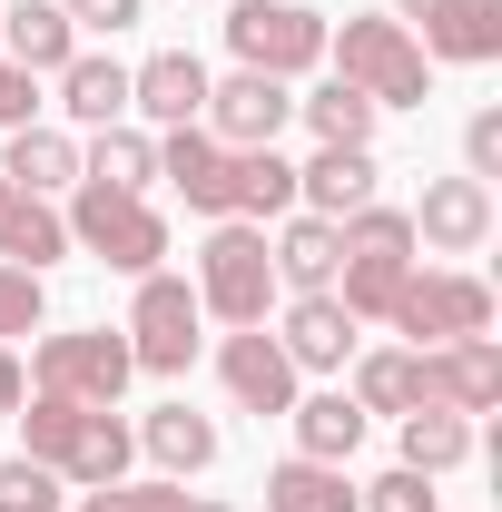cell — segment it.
I'll use <instances>...</instances> for the list:
<instances>
[{
	"instance_id": "1",
	"label": "cell",
	"mask_w": 502,
	"mask_h": 512,
	"mask_svg": "<svg viewBox=\"0 0 502 512\" xmlns=\"http://www.w3.org/2000/svg\"><path fill=\"white\" fill-rule=\"evenodd\" d=\"M10 424H20V453H30V463H50L60 483H79V493H99V483H128V453H138V434L119 424V404L30 394V414H10Z\"/></svg>"
},
{
	"instance_id": "2",
	"label": "cell",
	"mask_w": 502,
	"mask_h": 512,
	"mask_svg": "<svg viewBox=\"0 0 502 512\" xmlns=\"http://www.w3.org/2000/svg\"><path fill=\"white\" fill-rule=\"evenodd\" d=\"M325 60H335L345 89H365L375 109H424L434 99V60L414 50L404 20H345V30H325Z\"/></svg>"
},
{
	"instance_id": "34",
	"label": "cell",
	"mask_w": 502,
	"mask_h": 512,
	"mask_svg": "<svg viewBox=\"0 0 502 512\" xmlns=\"http://www.w3.org/2000/svg\"><path fill=\"white\" fill-rule=\"evenodd\" d=\"M0 512H60V473L30 463V453H10L0 463Z\"/></svg>"
},
{
	"instance_id": "19",
	"label": "cell",
	"mask_w": 502,
	"mask_h": 512,
	"mask_svg": "<svg viewBox=\"0 0 502 512\" xmlns=\"http://www.w3.org/2000/svg\"><path fill=\"white\" fill-rule=\"evenodd\" d=\"M0 178L10 188H30V197H60V188H79V138L69 128H10V148H0Z\"/></svg>"
},
{
	"instance_id": "14",
	"label": "cell",
	"mask_w": 502,
	"mask_h": 512,
	"mask_svg": "<svg viewBox=\"0 0 502 512\" xmlns=\"http://www.w3.org/2000/svg\"><path fill=\"white\" fill-rule=\"evenodd\" d=\"M128 109L158 128H197V109H207V60L197 50H158V60L128 69Z\"/></svg>"
},
{
	"instance_id": "40",
	"label": "cell",
	"mask_w": 502,
	"mask_h": 512,
	"mask_svg": "<svg viewBox=\"0 0 502 512\" xmlns=\"http://www.w3.org/2000/svg\"><path fill=\"white\" fill-rule=\"evenodd\" d=\"M20 404H30V365H20V355H0V414H20Z\"/></svg>"
},
{
	"instance_id": "31",
	"label": "cell",
	"mask_w": 502,
	"mask_h": 512,
	"mask_svg": "<svg viewBox=\"0 0 502 512\" xmlns=\"http://www.w3.org/2000/svg\"><path fill=\"white\" fill-rule=\"evenodd\" d=\"M79 178H99V188H138V197H148V178H158V138H148V128H99V148L79 158Z\"/></svg>"
},
{
	"instance_id": "6",
	"label": "cell",
	"mask_w": 502,
	"mask_h": 512,
	"mask_svg": "<svg viewBox=\"0 0 502 512\" xmlns=\"http://www.w3.org/2000/svg\"><path fill=\"white\" fill-rule=\"evenodd\" d=\"M384 325L414 335V355H424V345H453V335H493V286L463 276V266H414Z\"/></svg>"
},
{
	"instance_id": "13",
	"label": "cell",
	"mask_w": 502,
	"mask_h": 512,
	"mask_svg": "<svg viewBox=\"0 0 502 512\" xmlns=\"http://www.w3.org/2000/svg\"><path fill=\"white\" fill-rule=\"evenodd\" d=\"M483 237H493V188H483V178H434V188H424V207H414V247L473 256Z\"/></svg>"
},
{
	"instance_id": "21",
	"label": "cell",
	"mask_w": 502,
	"mask_h": 512,
	"mask_svg": "<svg viewBox=\"0 0 502 512\" xmlns=\"http://www.w3.org/2000/svg\"><path fill=\"white\" fill-rule=\"evenodd\" d=\"M276 286H296V296H325L335 286V266H345V227L335 217H286V237H276Z\"/></svg>"
},
{
	"instance_id": "29",
	"label": "cell",
	"mask_w": 502,
	"mask_h": 512,
	"mask_svg": "<svg viewBox=\"0 0 502 512\" xmlns=\"http://www.w3.org/2000/svg\"><path fill=\"white\" fill-rule=\"evenodd\" d=\"M355 404H365V414H414V404H424V375H414V345H384V355H355Z\"/></svg>"
},
{
	"instance_id": "37",
	"label": "cell",
	"mask_w": 502,
	"mask_h": 512,
	"mask_svg": "<svg viewBox=\"0 0 502 512\" xmlns=\"http://www.w3.org/2000/svg\"><path fill=\"white\" fill-rule=\"evenodd\" d=\"M463 178H483V188L502 178V109H473L463 119Z\"/></svg>"
},
{
	"instance_id": "17",
	"label": "cell",
	"mask_w": 502,
	"mask_h": 512,
	"mask_svg": "<svg viewBox=\"0 0 502 512\" xmlns=\"http://www.w3.org/2000/svg\"><path fill=\"white\" fill-rule=\"evenodd\" d=\"M69 256V217L50 207V197H30V188H10L0 178V266H60Z\"/></svg>"
},
{
	"instance_id": "30",
	"label": "cell",
	"mask_w": 502,
	"mask_h": 512,
	"mask_svg": "<svg viewBox=\"0 0 502 512\" xmlns=\"http://www.w3.org/2000/svg\"><path fill=\"white\" fill-rule=\"evenodd\" d=\"M237 217L266 227V217H296V168L276 148H237Z\"/></svg>"
},
{
	"instance_id": "18",
	"label": "cell",
	"mask_w": 502,
	"mask_h": 512,
	"mask_svg": "<svg viewBox=\"0 0 502 512\" xmlns=\"http://www.w3.org/2000/svg\"><path fill=\"white\" fill-rule=\"evenodd\" d=\"M375 148H315L306 168H296V197H306V217H355L365 197H375Z\"/></svg>"
},
{
	"instance_id": "3",
	"label": "cell",
	"mask_w": 502,
	"mask_h": 512,
	"mask_svg": "<svg viewBox=\"0 0 502 512\" xmlns=\"http://www.w3.org/2000/svg\"><path fill=\"white\" fill-rule=\"evenodd\" d=\"M197 306L217 325H266V306H276L266 227H247V217H217L207 227V247H197Z\"/></svg>"
},
{
	"instance_id": "10",
	"label": "cell",
	"mask_w": 502,
	"mask_h": 512,
	"mask_svg": "<svg viewBox=\"0 0 502 512\" xmlns=\"http://www.w3.org/2000/svg\"><path fill=\"white\" fill-rule=\"evenodd\" d=\"M414 375H424V404H443V414H493L502 404V345L493 335H453V345L414 355Z\"/></svg>"
},
{
	"instance_id": "33",
	"label": "cell",
	"mask_w": 502,
	"mask_h": 512,
	"mask_svg": "<svg viewBox=\"0 0 502 512\" xmlns=\"http://www.w3.org/2000/svg\"><path fill=\"white\" fill-rule=\"evenodd\" d=\"M345 227V247H384V256H414V217L404 207H384V197H365L355 217H335Z\"/></svg>"
},
{
	"instance_id": "5",
	"label": "cell",
	"mask_w": 502,
	"mask_h": 512,
	"mask_svg": "<svg viewBox=\"0 0 502 512\" xmlns=\"http://www.w3.org/2000/svg\"><path fill=\"white\" fill-rule=\"evenodd\" d=\"M197 325H207L197 286H188V276H168V266H148V276H138V306H128V325H119V335H128V365H138V375H188L197 345H207Z\"/></svg>"
},
{
	"instance_id": "35",
	"label": "cell",
	"mask_w": 502,
	"mask_h": 512,
	"mask_svg": "<svg viewBox=\"0 0 502 512\" xmlns=\"http://www.w3.org/2000/svg\"><path fill=\"white\" fill-rule=\"evenodd\" d=\"M355 512H443V503H434V473H404V463H394L384 483L355 493Z\"/></svg>"
},
{
	"instance_id": "20",
	"label": "cell",
	"mask_w": 502,
	"mask_h": 512,
	"mask_svg": "<svg viewBox=\"0 0 502 512\" xmlns=\"http://www.w3.org/2000/svg\"><path fill=\"white\" fill-rule=\"evenodd\" d=\"M404 276H414V256H384V247H345V266H335V306L355 325H384L394 316V296H404Z\"/></svg>"
},
{
	"instance_id": "38",
	"label": "cell",
	"mask_w": 502,
	"mask_h": 512,
	"mask_svg": "<svg viewBox=\"0 0 502 512\" xmlns=\"http://www.w3.org/2000/svg\"><path fill=\"white\" fill-rule=\"evenodd\" d=\"M60 10H69V30H109V40L148 20V0H60Z\"/></svg>"
},
{
	"instance_id": "32",
	"label": "cell",
	"mask_w": 502,
	"mask_h": 512,
	"mask_svg": "<svg viewBox=\"0 0 502 512\" xmlns=\"http://www.w3.org/2000/svg\"><path fill=\"white\" fill-rule=\"evenodd\" d=\"M79 512H237V503H207L188 483H99V493H79Z\"/></svg>"
},
{
	"instance_id": "4",
	"label": "cell",
	"mask_w": 502,
	"mask_h": 512,
	"mask_svg": "<svg viewBox=\"0 0 502 512\" xmlns=\"http://www.w3.org/2000/svg\"><path fill=\"white\" fill-rule=\"evenodd\" d=\"M69 247H89L99 266H119V276H148V266L168 256V217H158L138 188L79 178V188H69Z\"/></svg>"
},
{
	"instance_id": "36",
	"label": "cell",
	"mask_w": 502,
	"mask_h": 512,
	"mask_svg": "<svg viewBox=\"0 0 502 512\" xmlns=\"http://www.w3.org/2000/svg\"><path fill=\"white\" fill-rule=\"evenodd\" d=\"M10 335H40V276L30 266H0V345Z\"/></svg>"
},
{
	"instance_id": "24",
	"label": "cell",
	"mask_w": 502,
	"mask_h": 512,
	"mask_svg": "<svg viewBox=\"0 0 502 512\" xmlns=\"http://www.w3.org/2000/svg\"><path fill=\"white\" fill-rule=\"evenodd\" d=\"M138 453H148L168 483H188V473H207V463H217V424H207V414H188V404H158V414L138 424Z\"/></svg>"
},
{
	"instance_id": "16",
	"label": "cell",
	"mask_w": 502,
	"mask_h": 512,
	"mask_svg": "<svg viewBox=\"0 0 502 512\" xmlns=\"http://www.w3.org/2000/svg\"><path fill=\"white\" fill-rule=\"evenodd\" d=\"M0 50H10V69H30V79H60L79 60V30H69L60 0H10L0 10Z\"/></svg>"
},
{
	"instance_id": "11",
	"label": "cell",
	"mask_w": 502,
	"mask_h": 512,
	"mask_svg": "<svg viewBox=\"0 0 502 512\" xmlns=\"http://www.w3.org/2000/svg\"><path fill=\"white\" fill-rule=\"evenodd\" d=\"M158 178L188 197L197 217H237V148H217L207 128H168L158 138Z\"/></svg>"
},
{
	"instance_id": "15",
	"label": "cell",
	"mask_w": 502,
	"mask_h": 512,
	"mask_svg": "<svg viewBox=\"0 0 502 512\" xmlns=\"http://www.w3.org/2000/svg\"><path fill=\"white\" fill-rule=\"evenodd\" d=\"M276 345H286L296 375H345V365H355V316H345L335 296H296L286 325H276Z\"/></svg>"
},
{
	"instance_id": "28",
	"label": "cell",
	"mask_w": 502,
	"mask_h": 512,
	"mask_svg": "<svg viewBox=\"0 0 502 512\" xmlns=\"http://www.w3.org/2000/svg\"><path fill=\"white\" fill-rule=\"evenodd\" d=\"M394 424H404V473H453V463L473 453V414L414 404V414H394Z\"/></svg>"
},
{
	"instance_id": "41",
	"label": "cell",
	"mask_w": 502,
	"mask_h": 512,
	"mask_svg": "<svg viewBox=\"0 0 502 512\" xmlns=\"http://www.w3.org/2000/svg\"><path fill=\"white\" fill-rule=\"evenodd\" d=\"M443 0H394V20H434Z\"/></svg>"
},
{
	"instance_id": "7",
	"label": "cell",
	"mask_w": 502,
	"mask_h": 512,
	"mask_svg": "<svg viewBox=\"0 0 502 512\" xmlns=\"http://www.w3.org/2000/svg\"><path fill=\"white\" fill-rule=\"evenodd\" d=\"M227 50H237V69L306 79L325 60V10H306V0H237L227 10Z\"/></svg>"
},
{
	"instance_id": "27",
	"label": "cell",
	"mask_w": 502,
	"mask_h": 512,
	"mask_svg": "<svg viewBox=\"0 0 502 512\" xmlns=\"http://www.w3.org/2000/svg\"><path fill=\"white\" fill-rule=\"evenodd\" d=\"M296 119L315 128V148H375V99H365V89H345V79H325V89H315V99H296Z\"/></svg>"
},
{
	"instance_id": "25",
	"label": "cell",
	"mask_w": 502,
	"mask_h": 512,
	"mask_svg": "<svg viewBox=\"0 0 502 512\" xmlns=\"http://www.w3.org/2000/svg\"><path fill=\"white\" fill-rule=\"evenodd\" d=\"M60 109H69L79 128H119V119H128V69L99 60V50H79V60L60 69Z\"/></svg>"
},
{
	"instance_id": "8",
	"label": "cell",
	"mask_w": 502,
	"mask_h": 512,
	"mask_svg": "<svg viewBox=\"0 0 502 512\" xmlns=\"http://www.w3.org/2000/svg\"><path fill=\"white\" fill-rule=\"evenodd\" d=\"M128 335L79 325V335H40L30 345V394H69V404H119L128 394Z\"/></svg>"
},
{
	"instance_id": "22",
	"label": "cell",
	"mask_w": 502,
	"mask_h": 512,
	"mask_svg": "<svg viewBox=\"0 0 502 512\" xmlns=\"http://www.w3.org/2000/svg\"><path fill=\"white\" fill-rule=\"evenodd\" d=\"M424 60H502V0H443L434 20H424V40H414Z\"/></svg>"
},
{
	"instance_id": "26",
	"label": "cell",
	"mask_w": 502,
	"mask_h": 512,
	"mask_svg": "<svg viewBox=\"0 0 502 512\" xmlns=\"http://www.w3.org/2000/svg\"><path fill=\"white\" fill-rule=\"evenodd\" d=\"M266 512H355V483H345V463L286 453V463L266 473Z\"/></svg>"
},
{
	"instance_id": "9",
	"label": "cell",
	"mask_w": 502,
	"mask_h": 512,
	"mask_svg": "<svg viewBox=\"0 0 502 512\" xmlns=\"http://www.w3.org/2000/svg\"><path fill=\"white\" fill-rule=\"evenodd\" d=\"M286 119H296V89H286V79H266V69L207 79V109H197V128H207L217 148H276Z\"/></svg>"
},
{
	"instance_id": "12",
	"label": "cell",
	"mask_w": 502,
	"mask_h": 512,
	"mask_svg": "<svg viewBox=\"0 0 502 512\" xmlns=\"http://www.w3.org/2000/svg\"><path fill=\"white\" fill-rule=\"evenodd\" d=\"M217 375H227V394H237L247 414H286V404H296V384H306L266 325H237V335L217 345Z\"/></svg>"
},
{
	"instance_id": "23",
	"label": "cell",
	"mask_w": 502,
	"mask_h": 512,
	"mask_svg": "<svg viewBox=\"0 0 502 512\" xmlns=\"http://www.w3.org/2000/svg\"><path fill=\"white\" fill-rule=\"evenodd\" d=\"M286 424H296V453H306V463H345V453L365 444V404H355L345 384H335V394H296Z\"/></svg>"
},
{
	"instance_id": "39",
	"label": "cell",
	"mask_w": 502,
	"mask_h": 512,
	"mask_svg": "<svg viewBox=\"0 0 502 512\" xmlns=\"http://www.w3.org/2000/svg\"><path fill=\"white\" fill-rule=\"evenodd\" d=\"M30 119H40V79L0 60V138H10V128H30Z\"/></svg>"
}]
</instances>
